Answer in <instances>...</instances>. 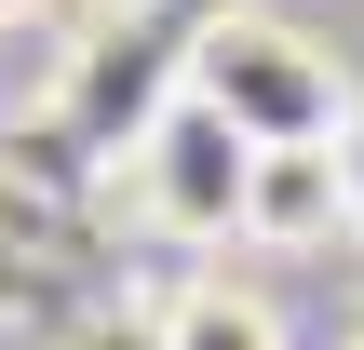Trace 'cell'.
I'll return each mask as SVG.
<instances>
[{"label":"cell","instance_id":"cell-6","mask_svg":"<svg viewBox=\"0 0 364 350\" xmlns=\"http://www.w3.org/2000/svg\"><path fill=\"white\" fill-rule=\"evenodd\" d=\"M27 13H41V0H0V27H27Z\"/></svg>","mask_w":364,"mask_h":350},{"label":"cell","instance_id":"cell-2","mask_svg":"<svg viewBox=\"0 0 364 350\" xmlns=\"http://www.w3.org/2000/svg\"><path fill=\"white\" fill-rule=\"evenodd\" d=\"M243 135L203 108V94H176L162 81V108L135 121V148H122V189H135V216L162 229V243H243Z\"/></svg>","mask_w":364,"mask_h":350},{"label":"cell","instance_id":"cell-7","mask_svg":"<svg viewBox=\"0 0 364 350\" xmlns=\"http://www.w3.org/2000/svg\"><path fill=\"white\" fill-rule=\"evenodd\" d=\"M351 350H364V324H351Z\"/></svg>","mask_w":364,"mask_h":350},{"label":"cell","instance_id":"cell-3","mask_svg":"<svg viewBox=\"0 0 364 350\" xmlns=\"http://www.w3.org/2000/svg\"><path fill=\"white\" fill-rule=\"evenodd\" d=\"M243 243H257V256H324V243H351L338 135H311V148H257V162H243Z\"/></svg>","mask_w":364,"mask_h":350},{"label":"cell","instance_id":"cell-4","mask_svg":"<svg viewBox=\"0 0 364 350\" xmlns=\"http://www.w3.org/2000/svg\"><path fill=\"white\" fill-rule=\"evenodd\" d=\"M149 350H297V337H284V310L257 283H176V310L149 324Z\"/></svg>","mask_w":364,"mask_h":350},{"label":"cell","instance_id":"cell-5","mask_svg":"<svg viewBox=\"0 0 364 350\" xmlns=\"http://www.w3.org/2000/svg\"><path fill=\"white\" fill-rule=\"evenodd\" d=\"M338 189H351V243H364V108H351V135H338Z\"/></svg>","mask_w":364,"mask_h":350},{"label":"cell","instance_id":"cell-1","mask_svg":"<svg viewBox=\"0 0 364 350\" xmlns=\"http://www.w3.org/2000/svg\"><path fill=\"white\" fill-rule=\"evenodd\" d=\"M176 94H203L243 148H311V135H351V67L311 40V27H284V13H216L189 54H176Z\"/></svg>","mask_w":364,"mask_h":350}]
</instances>
